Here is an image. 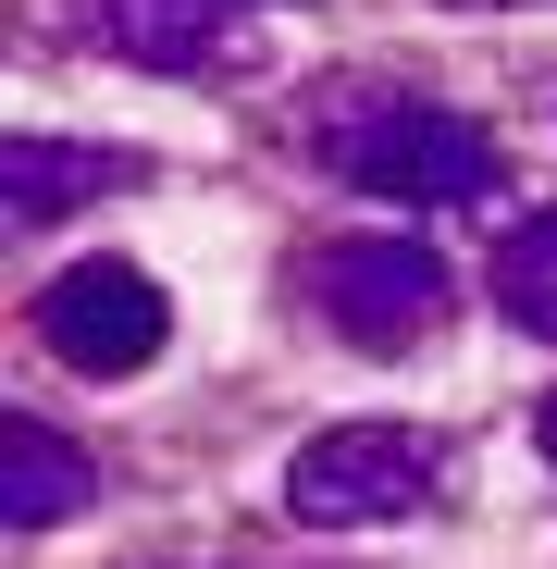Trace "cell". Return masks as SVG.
<instances>
[{"mask_svg": "<svg viewBox=\"0 0 557 569\" xmlns=\"http://www.w3.org/2000/svg\"><path fill=\"white\" fill-rule=\"evenodd\" d=\"M310 161L359 199H397V211H471L496 199V137L471 112L421 100L397 74H335L310 100Z\"/></svg>", "mask_w": 557, "mask_h": 569, "instance_id": "obj_1", "label": "cell"}, {"mask_svg": "<svg viewBox=\"0 0 557 569\" xmlns=\"http://www.w3.org/2000/svg\"><path fill=\"white\" fill-rule=\"evenodd\" d=\"M446 496V433L421 421H335L286 458V520L310 532H385V520H421Z\"/></svg>", "mask_w": 557, "mask_h": 569, "instance_id": "obj_2", "label": "cell"}, {"mask_svg": "<svg viewBox=\"0 0 557 569\" xmlns=\"http://www.w3.org/2000/svg\"><path fill=\"white\" fill-rule=\"evenodd\" d=\"M310 310L347 335V347H421L446 322V260L421 236H335L310 260Z\"/></svg>", "mask_w": 557, "mask_h": 569, "instance_id": "obj_3", "label": "cell"}, {"mask_svg": "<svg viewBox=\"0 0 557 569\" xmlns=\"http://www.w3.org/2000/svg\"><path fill=\"white\" fill-rule=\"evenodd\" d=\"M161 335H173V310H161V284H149L137 260H74L62 284H38V347H50L62 371L125 385V371L161 359Z\"/></svg>", "mask_w": 557, "mask_h": 569, "instance_id": "obj_4", "label": "cell"}, {"mask_svg": "<svg viewBox=\"0 0 557 569\" xmlns=\"http://www.w3.org/2000/svg\"><path fill=\"white\" fill-rule=\"evenodd\" d=\"M74 26L125 62H149V74H248L260 62L248 0H87Z\"/></svg>", "mask_w": 557, "mask_h": 569, "instance_id": "obj_5", "label": "cell"}, {"mask_svg": "<svg viewBox=\"0 0 557 569\" xmlns=\"http://www.w3.org/2000/svg\"><path fill=\"white\" fill-rule=\"evenodd\" d=\"M112 186H137L125 149H87V137H13L0 149V211L13 223H62L87 199H112Z\"/></svg>", "mask_w": 557, "mask_h": 569, "instance_id": "obj_6", "label": "cell"}, {"mask_svg": "<svg viewBox=\"0 0 557 569\" xmlns=\"http://www.w3.org/2000/svg\"><path fill=\"white\" fill-rule=\"evenodd\" d=\"M74 508H87V446L13 409V421H0V520H13V532H62Z\"/></svg>", "mask_w": 557, "mask_h": 569, "instance_id": "obj_7", "label": "cell"}, {"mask_svg": "<svg viewBox=\"0 0 557 569\" xmlns=\"http://www.w3.org/2000/svg\"><path fill=\"white\" fill-rule=\"evenodd\" d=\"M496 310H508L533 347H557V211L508 223V248H496Z\"/></svg>", "mask_w": 557, "mask_h": 569, "instance_id": "obj_8", "label": "cell"}, {"mask_svg": "<svg viewBox=\"0 0 557 569\" xmlns=\"http://www.w3.org/2000/svg\"><path fill=\"white\" fill-rule=\"evenodd\" d=\"M458 13H520V0H458Z\"/></svg>", "mask_w": 557, "mask_h": 569, "instance_id": "obj_9", "label": "cell"}, {"mask_svg": "<svg viewBox=\"0 0 557 569\" xmlns=\"http://www.w3.org/2000/svg\"><path fill=\"white\" fill-rule=\"evenodd\" d=\"M545 458H557V409H545Z\"/></svg>", "mask_w": 557, "mask_h": 569, "instance_id": "obj_10", "label": "cell"}]
</instances>
